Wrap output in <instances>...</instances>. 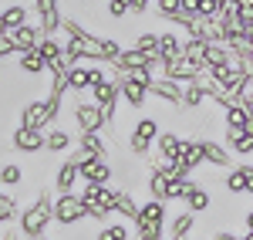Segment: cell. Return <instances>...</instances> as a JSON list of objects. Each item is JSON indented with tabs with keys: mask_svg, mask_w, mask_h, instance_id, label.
I'll list each match as a JSON object with an SVG mask.
<instances>
[{
	"mask_svg": "<svg viewBox=\"0 0 253 240\" xmlns=\"http://www.w3.org/2000/svg\"><path fill=\"white\" fill-rule=\"evenodd\" d=\"M250 75H253V71H250Z\"/></svg>",
	"mask_w": 253,
	"mask_h": 240,
	"instance_id": "cell-60",
	"label": "cell"
},
{
	"mask_svg": "<svg viewBox=\"0 0 253 240\" xmlns=\"http://www.w3.org/2000/svg\"><path fill=\"white\" fill-rule=\"evenodd\" d=\"M152 7H156V14L162 20H169V17H175V14L182 10V0H156Z\"/></svg>",
	"mask_w": 253,
	"mask_h": 240,
	"instance_id": "cell-42",
	"label": "cell"
},
{
	"mask_svg": "<svg viewBox=\"0 0 253 240\" xmlns=\"http://www.w3.org/2000/svg\"><path fill=\"white\" fill-rule=\"evenodd\" d=\"M213 240H243V237H236V234H230V230H216Z\"/></svg>",
	"mask_w": 253,
	"mask_h": 240,
	"instance_id": "cell-52",
	"label": "cell"
},
{
	"mask_svg": "<svg viewBox=\"0 0 253 240\" xmlns=\"http://www.w3.org/2000/svg\"><path fill=\"white\" fill-rule=\"evenodd\" d=\"M223 186H226V193L230 196H243V193H250V183H247V176H243V169L240 166H230L226 169V180H223Z\"/></svg>",
	"mask_w": 253,
	"mask_h": 240,
	"instance_id": "cell-26",
	"label": "cell"
},
{
	"mask_svg": "<svg viewBox=\"0 0 253 240\" xmlns=\"http://www.w3.org/2000/svg\"><path fill=\"white\" fill-rule=\"evenodd\" d=\"M250 196H253V193H250Z\"/></svg>",
	"mask_w": 253,
	"mask_h": 240,
	"instance_id": "cell-61",
	"label": "cell"
},
{
	"mask_svg": "<svg viewBox=\"0 0 253 240\" xmlns=\"http://www.w3.org/2000/svg\"><path fill=\"white\" fill-rule=\"evenodd\" d=\"M17 125L47 132V125H54V115H51V105H47V98L24 101V105H20V112H17Z\"/></svg>",
	"mask_w": 253,
	"mask_h": 240,
	"instance_id": "cell-5",
	"label": "cell"
},
{
	"mask_svg": "<svg viewBox=\"0 0 253 240\" xmlns=\"http://www.w3.org/2000/svg\"><path fill=\"white\" fill-rule=\"evenodd\" d=\"M38 240H51V237H47V234H44V237H38Z\"/></svg>",
	"mask_w": 253,
	"mask_h": 240,
	"instance_id": "cell-57",
	"label": "cell"
},
{
	"mask_svg": "<svg viewBox=\"0 0 253 240\" xmlns=\"http://www.w3.org/2000/svg\"><path fill=\"white\" fill-rule=\"evenodd\" d=\"M223 14V0H199V17L203 20H216Z\"/></svg>",
	"mask_w": 253,
	"mask_h": 240,
	"instance_id": "cell-44",
	"label": "cell"
},
{
	"mask_svg": "<svg viewBox=\"0 0 253 240\" xmlns=\"http://www.w3.org/2000/svg\"><path fill=\"white\" fill-rule=\"evenodd\" d=\"M17 68L24 71V75H31V78L47 71V64H44V58L38 54V48H31V51H20V54H17Z\"/></svg>",
	"mask_w": 253,
	"mask_h": 240,
	"instance_id": "cell-22",
	"label": "cell"
},
{
	"mask_svg": "<svg viewBox=\"0 0 253 240\" xmlns=\"http://www.w3.org/2000/svg\"><path fill=\"white\" fill-rule=\"evenodd\" d=\"M243 240H253V234H247V237H243Z\"/></svg>",
	"mask_w": 253,
	"mask_h": 240,
	"instance_id": "cell-56",
	"label": "cell"
},
{
	"mask_svg": "<svg viewBox=\"0 0 253 240\" xmlns=\"http://www.w3.org/2000/svg\"><path fill=\"white\" fill-rule=\"evenodd\" d=\"M17 220H20L17 196H10V193H0V227H7V223H17Z\"/></svg>",
	"mask_w": 253,
	"mask_h": 240,
	"instance_id": "cell-32",
	"label": "cell"
},
{
	"mask_svg": "<svg viewBox=\"0 0 253 240\" xmlns=\"http://www.w3.org/2000/svg\"><path fill=\"white\" fill-rule=\"evenodd\" d=\"M44 139H47L44 149H47V152H54V156H64V152L71 149V142H75V139H71V132H68V129H61V125H51Z\"/></svg>",
	"mask_w": 253,
	"mask_h": 240,
	"instance_id": "cell-18",
	"label": "cell"
},
{
	"mask_svg": "<svg viewBox=\"0 0 253 240\" xmlns=\"http://www.w3.org/2000/svg\"><path fill=\"white\" fill-rule=\"evenodd\" d=\"M206 41H196V38H186L182 41V58L189 61V64H196V68H203L206 71Z\"/></svg>",
	"mask_w": 253,
	"mask_h": 240,
	"instance_id": "cell-21",
	"label": "cell"
},
{
	"mask_svg": "<svg viewBox=\"0 0 253 240\" xmlns=\"http://www.w3.org/2000/svg\"><path fill=\"white\" fill-rule=\"evenodd\" d=\"M128 10L132 14H149L152 10V0H128Z\"/></svg>",
	"mask_w": 253,
	"mask_h": 240,
	"instance_id": "cell-48",
	"label": "cell"
},
{
	"mask_svg": "<svg viewBox=\"0 0 253 240\" xmlns=\"http://www.w3.org/2000/svg\"><path fill=\"white\" fill-rule=\"evenodd\" d=\"M54 223V193L47 190V186H41L38 200L31 203V206H24L20 210V220H17V230L20 237L27 240H38L47 234V227Z\"/></svg>",
	"mask_w": 253,
	"mask_h": 240,
	"instance_id": "cell-1",
	"label": "cell"
},
{
	"mask_svg": "<svg viewBox=\"0 0 253 240\" xmlns=\"http://www.w3.org/2000/svg\"><path fill=\"white\" fill-rule=\"evenodd\" d=\"M149 95L152 98H159V101H166L169 108H182V85L179 81H172V78H156L152 85H149Z\"/></svg>",
	"mask_w": 253,
	"mask_h": 240,
	"instance_id": "cell-10",
	"label": "cell"
},
{
	"mask_svg": "<svg viewBox=\"0 0 253 240\" xmlns=\"http://www.w3.org/2000/svg\"><path fill=\"white\" fill-rule=\"evenodd\" d=\"M182 10H186V14H196V17H199V0H182Z\"/></svg>",
	"mask_w": 253,
	"mask_h": 240,
	"instance_id": "cell-51",
	"label": "cell"
},
{
	"mask_svg": "<svg viewBox=\"0 0 253 240\" xmlns=\"http://www.w3.org/2000/svg\"><path fill=\"white\" fill-rule=\"evenodd\" d=\"M199 75H203V68L189 64L186 58H175V61H166V64H162V78H172V81H179V85H193Z\"/></svg>",
	"mask_w": 253,
	"mask_h": 240,
	"instance_id": "cell-12",
	"label": "cell"
},
{
	"mask_svg": "<svg viewBox=\"0 0 253 240\" xmlns=\"http://www.w3.org/2000/svg\"><path fill=\"white\" fill-rule=\"evenodd\" d=\"M24 183V166L14 159L0 162V186H7V190H14V186H20Z\"/></svg>",
	"mask_w": 253,
	"mask_h": 240,
	"instance_id": "cell-27",
	"label": "cell"
},
{
	"mask_svg": "<svg viewBox=\"0 0 253 240\" xmlns=\"http://www.w3.org/2000/svg\"><path fill=\"white\" fill-rule=\"evenodd\" d=\"M64 61H68V68H75V64L84 61V48H81V41H75V38L64 41Z\"/></svg>",
	"mask_w": 253,
	"mask_h": 240,
	"instance_id": "cell-38",
	"label": "cell"
},
{
	"mask_svg": "<svg viewBox=\"0 0 253 240\" xmlns=\"http://www.w3.org/2000/svg\"><path fill=\"white\" fill-rule=\"evenodd\" d=\"M91 98L101 105V112H105L108 125H115L118 98H122V92H118V81H115V78H108V81H101V85H95V88H91ZM108 125H105V129H108Z\"/></svg>",
	"mask_w": 253,
	"mask_h": 240,
	"instance_id": "cell-7",
	"label": "cell"
},
{
	"mask_svg": "<svg viewBox=\"0 0 253 240\" xmlns=\"http://www.w3.org/2000/svg\"><path fill=\"white\" fill-rule=\"evenodd\" d=\"M20 51H17V44H14V38L10 34H0V61H7V58H17Z\"/></svg>",
	"mask_w": 253,
	"mask_h": 240,
	"instance_id": "cell-45",
	"label": "cell"
},
{
	"mask_svg": "<svg viewBox=\"0 0 253 240\" xmlns=\"http://www.w3.org/2000/svg\"><path fill=\"white\" fill-rule=\"evenodd\" d=\"M10 38H14V44H17V51H31V48H38L41 44V27H34V24H20V27H10Z\"/></svg>",
	"mask_w": 253,
	"mask_h": 240,
	"instance_id": "cell-17",
	"label": "cell"
},
{
	"mask_svg": "<svg viewBox=\"0 0 253 240\" xmlns=\"http://www.w3.org/2000/svg\"><path fill=\"white\" fill-rule=\"evenodd\" d=\"M61 20H64V14H61L58 7H54V10H47V14H41V17H38L41 34H44V38H54V34L61 31Z\"/></svg>",
	"mask_w": 253,
	"mask_h": 240,
	"instance_id": "cell-34",
	"label": "cell"
},
{
	"mask_svg": "<svg viewBox=\"0 0 253 240\" xmlns=\"http://www.w3.org/2000/svg\"><path fill=\"white\" fill-rule=\"evenodd\" d=\"M243 223H247V234H253V210H247V213H243Z\"/></svg>",
	"mask_w": 253,
	"mask_h": 240,
	"instance_id": "cell-53",
	"label": "cell"
},
{
	"mask_svg": "<svg viewBox=\"0 0 253 240\" xmlns=\"http://www.w3.org/2000/svg\"><path fill=\"white\" fill-rule=\"evenodd\" d=\"M108 78H112V75H108L105 68H88V81H91V88L101 85V81H108Z\"/></svg>",
	"mask_w": 253,
	"mask_h": 240,
	"instance_id": "cell-47",
	"label": "cell"
},
{
	"mask_svg": "<svg viewBox=\"0 0 253 240\" xmlns=\"http://www.w3.org/2000/svg\"><path fill=\"white\" fill-rule=\"evenodd\" d=\"M189 240H206V237H189Z\"/></svg>",
	"mask_w": 253,
	"mask_h": 240,
	"instance_id": "cell-58",
	"label": "cell"
},
{
	"mask_svg": "<svg viewBox=\"0 0 253 240\" xmlns=\"http://www.w3.org/2000/svg\"><path fill=\"white\" fill-rule=\"evenodd\" d=\"M112 78L118 81V92H122V98L128 101V108H142V105L149 101V85H138V81H132L125 71H115Z\"/></svg>",
	"mask_w": 253,
	"mask_h": 240,
	"instance_id": "cell-9",
	"label": "cell"
},
{
	"mask_svg": "<svg viewBox=\"0 0 253 240\" xmlns=\"http://www.w3.org/2000/svg\"><path fill=\"white\" fill-rule=\"evenodd\" d=\"M193 186H196V180H193V176H189V180H169V196H166V200H169V203H175V200H186Z\"/></svg>",
	"mask_w": 253,
	"mask_h": 240,
	"instance_id": "cell-36",
	"label": "cell"
},
{
	"mask_svg": "<svg viewBox=\"0 0 253 240\" xmlns=\"http://www.w3.org/2000/svg\"><path fill=\"white\" fill-rule=\"evenodd\" d=\"M78 183H81V169H78V162L68 156V159L58 166V173H54V186H51V190H54V193H75Z\"/></svg>",
	"mask_w": 253,
	"mask_h": 240,
	"instance_id": "cell-11",
	"label": "cell"
},
{
	"mask_svg": "<svg viewBox=\"0 0 253 240\" xmlns=\"http://www.w3.org/2000/svg\"><path fill=\"white\" fill-rule=\"evenodd\" d=\"M166 240H189V237H166Z\"/></svg>",
	"mask_w": 253,
	"mask_h": 240,
	"instance_id": "cell-55",
	"label": "cell"
},
{
	"mask_svg": "<svg viewBox=\"0 0 253 240\" xmlns=\"http://www.w3.org/2000/svg\"><path fill=\"white\" fill-rule=\"evenodd\" d=\"M61 31H64L68 38H75V41H84L88 34H91V31H88L81 20H75V17H64V20H61Z\"/></svg>",
	"mask_w": 253,
	"mask_h": 240,
	"instance_id": "cell-39",
	"label": "cell"
},
{
	"mask_svg": "<svg viewBox=\"0 0 253 240\" xmlns=\"http://www.w3.org/2000/svg\"><path fill=\"white\" fill-rule=\"evenodd\" d=\"M138 206H142V203L135 200V193H132V190H118V206H115V213H118V217H128V220L135 223Z\"/></svg>",
	"mask_w": 253,
	"mask_h": 240,
	"instance_id": "cell-28",
	"label": "cell"
},
{
	"mask_svg": "<svg viewBox=\"0 0 253 240\" xmlns=\"http://www.w3.org/2000/svg\"><path fill=\"white\" fill-rule=\"evenodd\" d=\"M186 210H193V213H206V210H210V206H213V196H210V190H206V186H199V183H196L193 190H189V196H186Z\"/></svg>",
	"mask_w": 253,
	"mask_h": 240,
	"instance_id": "cell-25",
	"label": "cell"
},
{
	"mask_svg": "<svg viewBox=\"0 0 253 240\" xmlns=\"http://www.w3.org/2000/svg\"><path fill=\"white\" fill-rule=\"evenodd\" d=\"M206 101V95L199 92V85H182V108L179 112H196Z\"/></svg>",
	"mask_w": 253,
	"mask_h": 240,
	"instance_id": "cell-35",
	"label": "cell"
},
{
	"mask_svg": "<svg viewBox=\"0 0 253 240\" xmlns=\"http://www.w3.org/2000/svg\"><path fill=\"white\" fill-rule=\"evenodd\" d=\"M152 3H156V0H152Z\"/></svg>",
	"mask_w": 253,
	"mask_h": 240,
	"instance_id": "cell-59",
	"label": "cell"
},
{
	"mask_svg": "<svg viewBox=\"0 0 253 240\" xmlns=\"http://www.w3.org/2000/svg\"><path fill=\"white\" fill-rule=\"evenodd\" d=\"M68 88H71L75 95H81V92H91V81H88V68H81V64L68 68Z\"/></svg>",
	"mask_w": 253,
	"mask_h": 240,
	"instance_id": "cell-33",
	"label": "cell"
},
{
	"mask_svg": "<svg viewBox=\"0 0 253 240\" xmlns=\"http://www.w3.org/2000/svg\"><path fill=\"white\" fill-rule=\"evenodd\" d=\"M199 145H203V159L210 162V166H219V169H230V166H233V152H230L223 142L199 139Z\"/></svg>",
	"mask_w": 253,
	"mask_h": 240,
	"instance_id": "cell-14",
	"label": "cell"
},
{
	"mask_svg": "<svg viewBox=\"0 0 253 240\" xmlns=\"http://www.w3.org/2000/svg\"><path fill=\"white\" fill-rule=\"evenodd\" d=\"M182 145H186V136H179V132H159L156 139V152L162 159H179V152H182Z\"/></svg>",
	"mask_w": 253,
	"mask_h": 240,
	"instance_id": "cell-15",
	"label": "cell"
},
{
	"mask_svg": "<svg viewBox=\"0 0 253 240\" xmlns=\"http://www.w3.org/2000/svg\"><path fill=\"white\" fill-rule=\"evenodd\" d=\"M88 220V210H84V203H81L78 193H58L54 196V223L61 227H75V223Z\"/></svg>",
	"mask_w": 253,
	"mask_h": 240,
	"instance_id": "cell-4",
	"label": "cell"
},
{
	"mask_svg": "<svg viewBox=\"0 0 253 240\" xmlns=\"http://www.w3.org/2000/svg\"><path fill=\"white\" fill-rule=\"evenodd\" d=\"M71 115H75V125H78V132H105V112H101V105L95 98H84V101H75V108H71Z\"/></svg>",
	"mask_w": 253,
	"mask_h": 240,
	"instance_id": "cell-3",
	"label": "cell"
},
{
	"mask_svg": "<svg viewBox=\"0 0 253 240\" xmlns=\"http://www.w3.org/2000/svg\"><path fill=\"white\" fill-rule=\"evenodd\" d=\"M196 217H199V213H193V210H182V213H175L172 220H169V237H193Z\"/></svg>",
	"mask_w": 253,
	"mask_h": 240,
	"instance_id": "cell-23",
	"label": "cell"
},
{
	"mask_svg": "<svg viewBox=\"0 0 253 240\" xmlns=\"http://www.w3.org/2000/svg\"><path fill=\"white\" fill-rule=\"evenodd\" d=\"M240 169H243V176H247V183H250V193H253V166L250 162H236Z\"/></svg>",
	"mask_w": 253,
	"mask_h": 240,
	"instance_id": "cell-50",
	"label": "cell"
},
{
	"mask_svg": "<svg viewBox=\"0 0 253 240\" xmlns=\"http://www.w3.org/2000/svg\"><path fill=\"white\" fill-rule=\"evenodd\" d=\"M95 240H128V223L122 220H108L95 230Z\"/></svg>",
	"mask_w": 253,
	"mask_h": 240,
	"instance_id": "cell-30",
	"label": "cell"
},
{
	"mask_svg": "<svg viewBox=\"0 0 253 240\" xmlns=\"http://www.w3.org/2000/svg\"><path fill=\"white\" fill-rule=\"evenodd\" d=\"M159 54H162V64L182 58V38H179L175 31H162V34H159Z\"/></svg>",
	"mask_w": 253,
	"mask_h": 240,
	"instance_id": "cell-19",
	"label": "cell"
},
{
	"mask_svg": "<svg viewBox=\"0 0 253 240\" xmlns=\"http://www.w3.org/2000/svg\"><path fill=\"white\" fill-rule=\"evenodd\" d=\"M122 51H125V48H122L115 38H101V58H105V64H108V68L122 58Z\"/></svg>",
	"mask_w": 253,
	"mask_h": 240,
	"instance_id": "cell-37",
	"label": "cell"
},
{
	"mask_svg": "<svg viewBox=\"0 0 253 240\" xmlns=\"http://www.w3.org/2000/svg\"><path fill=\"white\" fill-rule=\"evenodd\" d=\"M10 145H14L17 152H24V156H38V152H44L47 139H44L41 129H24V125H17L14 136H10Z\"/></svg>",
	"mask_w": 253,
	"mask_h": 240,
	"instance_id": "cell-8",
	"label": "cell"
},
{
	"mask_svg": "<svg viewBox=\"0 0 253 240\" xmlns=\"http://www.w3.org/2000/svg\"><path fill=\"white\" fill-rule=\"evenodd\" d=\"M179 162L193 173V169H199V166H206V159H203V145H199V139H186V145H182V152H179Z\"/></svg>",
	"mask_w": 253,
	"mask_h": 240,
	"instance_id": "cell-24",
	"label": "cell"
},
{
	"mask_svg": "<svg viewBox=\"0 0 253 240\" xmlns=\"http://www.w3.org/2000/svg\"><path fill=\"white\" fill-rule=\"evenodd\" d=\"M132 10H128V0H108V17L112 20H122V17H128Z\"/></svg>",
	"mask_w": 253,
	"mask_h": 240,
	"instance_id": "cell-46",
	"label": "cell"
},
{
	"mask_svg": "<svg viewBox=\"0 0 253 240\" xmlns=\"http://www.w3.org/2000/svg\"><path fill=\"white\" fill-rule=\"evenodd\" d=\"M0 34H10V27H7V20H3V10H0Z\"/></svg>",
	"mask_w": 253,
	"mask_h": 240,
	"instance_id": "cell-54",
	"label": "cell"
},
{
	"mask_svg": "<svg viewBox=\"0 0 253 240\" xmlns=\"http://www.w3.org/2000/svg\"><path fill=\"white\" fill-rule=\"evenodd\" d=\"M3 20H7V27H20V24H27V7H20V3L3 7Z\"/></svg>",
	"mask_w": 253,
	"mask_h": 240,
	"instance_id": "cell-40",
	"label": "cell"
},
{
	"mask_svg": "<svg viewBox=\"0 0 253 240\" xmlns=\"http://www.w3.org/2000/svg\"><path fill=\"white\" fill-rule=\"evenodd\" d=\"M223 145H226L230 152H236V156H253V136L247 129H226Z\"/></svg>",
	"mask_w": 253,
	"mask_h": 240,
	"instance_id": "cell-16",
	"label": "cell"
},
{
	"mask_svg": "<svg viewBox=\"0 0 253 240\" xmlns=\"http://www.w3.org/2000/svg\"><path fill=\"white\" fill-rule=\"evenodd\" d=\"M78 169H81V183H101V186H108L112 176H115L108 156H84L78 162Z\"/></svg>",
	"mask_w": 253,
	"mask_h": 240,
	"instance_id": "cell-6",
	"label": "cell"
},
{
	"mask_svg": "<svg viewBox=\"0 0 253 240\" xmlns=\"http://www.w3.org/2000/svg\"><path fill=\"white\" fill-rule=\"evenodd\" d=\"M166 220H169V203L166 200H145L142 206H138V217L132 227H138V223H156V227H166Z\"/></svg>",
	"mask_w": 253,
	"mask_h": 240,
	"instance_id": "cell-13",
	"label": "cell"
},
{
	"mask_svg": "<svg viewBox=\"0 0 253 240\" xmlns=\"http://www.w3.org/2000/svg\"><path fill=\"white\" fill-rule=\"evenodd\" d=\"M145 190H149V200H166V196H169V180H166L159 169H152L149 180H145ZM166 203H169V200H166Z\"/></svg>",
	"mask_w": 253,
	"mask_h": 240,
	"instance_id": "cell-31",
	"label": "cell"
},
{
	"mask_svg": "<svg viewBox=\"0 0 253 240\" xmlns=\"http://www.w3.org/2000/svg\"><path fill=\"white\" fill-rule=\"evenodd\" d=\"M0 240H20L17 223H7V227H3V234H0Z\"/></svg>",
	"mask_w": 253,
	"mask_h": 240,
	"instance_id": "cell-49",
	"label": "cell"
},
{
	"mask_svg": "<svg viewBox=\"0 0 253 240\" xmlns=\"http://www.w3.org/2000/svg\"><path fill=\"white\" fill-rule=\"evenodd\" d=\"M159 132H162V125L156 119H138L132 129H128V136H125V149L135 156V159H145L149 152H152V145H156Z\"/></svg>",
	"mask_w": 253,
	"mask_h": 240,
	"instance_id": "cell-2",
	"label": "cell"
},
{
	"mask_svg": "<svg viewBox=\"0 0 253 240\" xmlns=\"http://www.w3.org/2000/svg\"><path fill=\"white\" fill-rule=\"evenodd\" d=\"M132 48H138V51H159V34L156 31H142V34L132 41Z\"/></svg>",
	"mask_w": 253,
	"mask_h": 240,
	"instance_id": "cell-43",
	"label": "cell"
},
{
	"mask_svg": "<svg viewBox=\"0 0 253 240\" xmlns=\"http://www.w3.org/2000/svg\"><path fill=\"white\" fill-rule=\"evenodd\" d=\"M223 119H226V129H247V108H243V101H230L226 108H223Z\"/></svg>",
	"mask_w": 253,
	"mask_h": 240,
	"instance_id": "cell-29",
	"label": "cell"
},
{
	"mask_svg": "<svg viewBox=\"0 0 253 240\" xmlns=\"http://www.w3.org/2000/svg\"><path fill=\"white\" fill-rule=\"evenodd\" d=\"M78 149H84L88 156H112V152H108V139H105L101 132H81Z\"/></svg>",
	"mask_w": 253,
	"mask_h": 240,
	"instance_id": "cell-20",
	"label": "cell"
},
{
	"mask_svg": "<svg viewBox=\"0 0 253 240\" xmlns=\"http://www.w3.org/2000/svg\"><path fill=\"white\" fill-rule=\"evenodd\" d=\"M138 240H166V227H156V223H138L135 227Z\"/></svg>",
	"mask_w": 253,
	"mask_h": 240,
	"instance_id": "cell-41",
	"label": "cell"
}]
</instances>
